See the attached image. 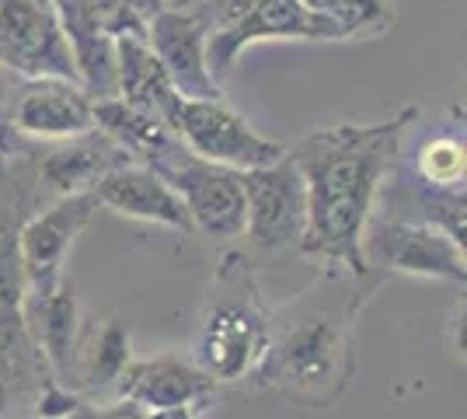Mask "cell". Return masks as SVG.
<instances>
[{
    "instance_id": "obj_1",
    "label": "cell",
    "mask_w": 467,
    "mask_h": 419,
    "mask_svg": "<svg viewBox=\"0 0 467 419\" xmlns=\"http://www.w3.org/2000/svg\"><path fill=\"white\" fill-rule=\"evenodd\" d=\"M415 109H405L384 122H338L321 126L286 147L307 193V227L300 252L307 259L328 262L352 277H367L363 235L370 227L373 203L388 179L401 133Z\"/></svg>"
},
{
    "instance_id": "obj_2",
    "label": "cell",
    "mask_w": 467,
    "mask_h": 419,
    "mask_svg": "<svg viewBox=\"0 0 467 419\" xmlns=\"http://www.w3.org/2000/svg\"><path fill=\"white\" fill-rule=\"evenodd\" d=\"M352 315L356 308L331 298L300 300L290 321H269L265 353L252 374L290 399L328 405L352 371Z\"/></svg>"
},
{
    "instance_id": "obj_3",
    "label": "cell",
    "mask_w": 467,
    "mask_h": 419,
    "mask_svg": "<svg viewBox=\"0 0 467 419\" xmlns=\"http://www.w3.org/2000/svg\"><path fill=\"white\" fill-rule=\"evenodd\" d=\"M147 168H154L157 175L182 196L189 217H192V227L199 235H210V238H220V241L244 235V189H241V172L195 158L178 137L157 158L147 161Z\"/></svg>"
},
{
    "instance_id": "obj_4",
    "label": "cell",
    "mask_w": 467,
    "mask_h": 419,
    "mask_svg": "<svg viewBox=\"0 0 467 419\" xmlns=\"http://www.w3.org/2000/svg\"><path fill=\"white\" fill-rule=\"evenodd\" d=\"M168 130L175 133L195 158L213 161L234 172L265 168L286 154L283 143L265 140L241 112H234L223 99H182L168 109Z\"/></svg>"
},
{
    "instance_id": "obj_5",
    "label": "cell",
    "mask_w": 467,
    "mask_h": 419,
    "mask_svg": "<svg viewBox=\"0 0 467 419\" xmlns=\"http://www.w3.org/2000/svg\"><path fill=\"white\" fill-rule=\"evenodd\" d=\"M262 39L328 42V36L300 7V0H220L213 28H206L210 74L223 84L241 53Z\"/></svg>"
},
{
    "instance_id": "obj_6",
    "label": "cell",
    "mask_w": 467,
    "mask_h": 419,
    "mask_svg": "<svg viewBox=\"0 0 467 419\" xmlns=\"http://www.w3.org/2000/svg\"><path fill=\"white\" fill-rule=\"evenodd\" d=\"M0 67L21 80L59 78L80 84L57 0H0Z\"/></svg>"
},
{
    "instance_id": "obj_7",
    "label": "cell",
    "mask_w": 467,
    "mask_h": 419,
    "mask_svg": "<svg viewBox=\"0 0 467 419\" xmlns=\"http://www.w3.org/2000/svg\"><path fill=\"white\" fill-rule=\"evenodd\" d=\"M244 189V238H252L262 252H283L300 248L304 227H307V193L290 154L241 172Z\"/></svg>"
},
{
    "instance_id": "obj_8",
    "label": "cell",
    "mask_w": 467,
    "mask_h": 419,
    "mask_svg": "<svg viewBox=\"0 0 467 419\" xmlns=\"http://www.w3.org/2000/svg\"><path fill=\"white\" fill-rule=\"evenodd\" d=\"M367 266H384L394 273L436 279H467L464 245L450 238L429 220H377L363 235Z\"/></svg>"
},
{
    "instance_id": "obj_9",
    "label": "cell",
    "mask_w": 467,
    "mask_h": 419,
    "mask_svg": "<svg viewBox=\"0 0 467 419\" xmlns=\"http://www.w3.org/2000/svg\"><path fill=\"white\" fill-rule=\"evenodd\" d=\"M265 336H269V319L254 308L248 294L244 298L216 294L195 340V363L216 384L248 378L265 353Z\"/></svg>"
},
{
    "instance_id": "obj_10",
    "label": "cell",
    "mask_w": 467,
    "mask_h": 419,
    "mask_svg": "<svg viewBox=\"0 0 467 419\" xmlns=\"http://www.w3.org/2000/svg\"><path fill=\"white\" fill-rule=\"evenodd\" d=\"M91 193H70L59 196L49 210H42L18 231L15 256L25 277V290H53L63 279V262L70 245L84 231L88 217L95 214Z\"/></svg>"
},
{
    "instance_id": "obj_11",
    "label": "cell",
    "mask_w": 467,
    "mask_h": 419,
    "mask_svg": "<svg viewBox=\"0 0 467 419\" xmlns=\"http://www.w3.org/2000/svg\"><path fill=\"white\" fill-rule=\"evenodd\" d=\"M206 28L210 18L182 7H161L143 32L182 99H223V88L206 63Z\"/></svg>"
},
{
    "instance_id": "obj_12",
    "label": "cell",
    "mask_w": 467,
    "mask_h": 419,
    "mask_svg": "<svg viewBox=\"0 0 467 419\" xmlns=\"http://www.w3.org/2000/svg\"><path fill=\"white\" fill-rule=\"evenodd\" d=\"M216 381L189 357L157 353L147 360H130L116 381V395L140 405L143 413H164L210 399Z\"/></svg>"
},
{
    "instance_id": "obj_13",
    "label": "cell",
    "mask_w": 467,
    "mask_h": 419,
    "mask_svg": "<svg viewBox=\"0 0 467 419\" xmlns=\"http://www.w3.org/2000/svg\"><path fill=\"white\" fill-rule=\"evenodd\" d=\"M91 196L98 206H109L130 220H150V224H164V227H175L185 235L195 231L182 196L154 168H147L140 161H126L112 172H105L91 185Z\"/></svg>"
},
{
    "instance_id": "obj_14",
    "label": "cell",
    "mask_w": 467,
    "mask_h": 419,
    "mask_svg": "<svg viewBox=\"0 0 467 419\" xmlns=\"http://www.w3.org/2000/svg\"><path fill=\"white\" fill-rule=\"evenodd\" d=\"M15 130L39 140H70L95 130V99L78 80H25L15 112Z\"/></svg>"
},
{
    "instance_id": "obj_15",
    "label": "cell",
    "mask_w": 467,
    "mask_h": 419,
    "mask_svg": "<svg viewBox=\"0 0 467 419\" xmlns=\"http://www.w3.org/2000/svg\"><path fill=\"white\" fill-rule=\"evenodd\" d=\"M21 321L57 381H78V294L67 279L53 290H28L21 298Z\"/></svg>"
},
{
    "instance_id": "obj_16",
    "label": "cell",
    "mask_w": 467,
    "mask_h": 419,
    "mask_svg": "<svg viewBox=\"0 0 467 419\" xmlns=\"http://www.w3.org/2000/svg\"><path fill=\"white\" fill-rule=\"evenodd\" d=\"M133 161L119 143L105 137L101 130H91V133H80V137L63 140L57 151H49L42 158L39 179L49 193L57 196H70V193H91L105 172H112L119 164Z\"/></svg>"
},
{
    "instance_id": "obj_17",
    "label": "cell",
    "mask_w": 467,
    "mask_h": 419,
    "mask_svg": "<svg viewBox=\"0 0 467 419\" xmlns=\"http://www.w3.org/2000/svg\"><path fill=\"white\" fill-rule=\"evenodd\" d=\"M116 99L137 105L150 116H168L178 91L164 74L161 60L154 57L150 42L133 32L116 36Z\"/></svg>"
},
{
    "instance_id": "obj_18",
    "label": "cell",
    "mask_w": 467,
    "mask_h": 419,
    "mask_svg": "<svg viewBox=\"0 0 467 419\" xmlns=\"http://www.w3.org/2000/svg\"><path fill=\"white\" fill-rule=\"evenodd\" d=\"M95 130H101L130 158L143 161V164L157 158L168 143H175V133L168 130V122L161 116H150V112H143L122 99L95 101Z\"/></svg>"
},
{
    "instance_id": "obj_19",
    "label": "cell",
    "mask_w": 467,
    "mask_h": 419,
    "mask_svg": "<svg viewBox=\"0 0 467 419\" xmlns=\"http://www.w3.org/2000/svg\"><path fill=\"white\" fill-rule=\"evenodd\" d=\"M300 7L325 28L328 42L373 39L394 25L388 0H300Z\"/></svg>"
},
{
    "instance_id": "obj_20",
    "label": "cell",
    "mask_w": 467,
    "mask_h": 419,
    "mask_svg": "<svg viewBox=\"0 0 467 419\" xmlns=\"http://www.w3.org/2000/svg\"><path fill=\"white\" fill-rule=\"evenodd\" d=\"M36 353H39V346L28 336L21 311L18 315H0V413L11 409V402H18L25 395V388L36 384V378H32Z\"/></svg>"
},
{
    "instance_id": "obj_21",
    "label": "cell",
    "mask_w": 467,
    "mask_h": 419,
    "mask_svg": "<svg viewBox=\"0 0 467 419\" xmlns=\"http://www.w3.org/2000/svg\"><path fill=\"white\" fill-rule=\"evenodd\" d=\"M133 360V340L130 329L122 321H105L101 332L95 336L91 350L78 357V381L88 392L101 388H116L119 374L126 371V363Z\"/></svg>"
},
{
    "instance_id": "obj_22",
    "label": "cell",
    "mask_w": 467,
    "mask_h": 419,
    "mask_svg": "<svg viewBox=\"0 0 467 419\" xmlns=\"http://www.w3.org/2000/svg\"><path fill=\"white\" fill-rule=\"evenodd\" d=\"M57 4L78 11L88 21H95L98 28L109 32L112 39L122 32L143 36L150 18L164 7V0H57Z\"/></svg>"
},
{
    "instance_id": "obj_23",
    "label": "cell",
    "mask_w": 467,
    "mask_h": 419,
    "mask_svg": "<svg viewBox=\"0 0 467 419\" xmlns=\"http://www.w3.org/2000/svg\"><path fill=\"white\" fill-rule=\"evenodd\" d=\"M415 172L422 185L432 189H464L467 151L464 137L457 133H436L429 137L415 154Z\"/></svg>"
},
{
    "instance_id": "obj_24",
    "label": "cell",
    "mask_w": 467,
    "mask_h": 419,
    "mask_svg": "<svg viewBox=\"0 0 467 419\" xmlns=\"http://www.w3.org/2000/svg\"><path fill=\"white\" fill-rule=\"evenodd\" d=\"M80 405L78 395H70V388L57 378H46L39 388V405H36V419H67Z\"/></svg>"
},
{
    "instance_id": "obj_25",
    "label": "cell",
    "mask_w": 467,
    "mask_h": 419,
    "mask_svg": "<svg viewBox=\"0 0 467 419\" xmlns=\"http://www.w3.org/2000/svg\"><path fill=\"white\" fill-rule=\"evenodd\" d=\"M67 419H147V413L126 399H119L116 405H88V402H80Z\"/></svg>"
},
{
    "instance_id": "obj_26",
    "label": "cell",
    "mask_w": 467,
    "mask_h": 419,
    "mask_svg": "<svg viewBox=\"0 0 467 419\" xmlns=\"http://www.w3.org/2000/svg\"><path fill=\"white\" fill-rule=\"evenodd\" d=\"M147 419H195V405H182V409H164V413H147Z\"/></svg>"
}]
</instances>
